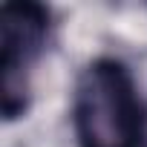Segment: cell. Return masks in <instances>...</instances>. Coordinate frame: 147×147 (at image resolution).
Wrapping results in <instances>:
<instances>
[{"label":"cell","instance_id":"cell-1","mask_svg":"<svg viewBox=\"0 0 147 147\" xmlns=\"http://www.w3.org/2000/svg\"><path fill=\"white\" fill-rule=\"evenodd\" d=\"M75 136L81 147H138L144 107L130 69L113 58L92 61L75 87Z\"/></svg>","mask_w":147,"mask_h":147},{"label":"cell","instance_id":"cell-2","mask_svg":"<svg viewBox=\"0 0 147 147\" xmlns=\"http://www.w3.org/2000/svg\"><path fill=\"white\" fill-rule=\"evenodd\" d=\"M46 32L49 15L38 3H6L0 12V72L6 118H18L26 110V69L40 55Z\"/></svg>","mask_w":147,"mask_h":147}]
</instances>
